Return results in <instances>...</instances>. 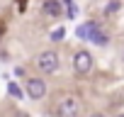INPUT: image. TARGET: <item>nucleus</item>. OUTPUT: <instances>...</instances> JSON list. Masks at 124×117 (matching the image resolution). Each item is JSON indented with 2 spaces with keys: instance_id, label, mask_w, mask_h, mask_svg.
<instances>
[{
  "instance_id": "nucleus-12",
  "label": "nucleus",
  "mask_w": 124,
  "mask_h": 117,
  "mask_svg": "<svg viewBox=\"0 0 124 117\" xmlns=\"http://www.w3.org/2000/svg\"><path fill=\"white\" fill-rule=\"evenodd\" d=\"M88 117H107V115H105V112H90Z\"/></svg>"
},
{
  "instance_id": "nucleus-6",
  "label": "nucleus",
  "mask_w": 124,
  "mask_h": 117,
  "mask_svg": "<svg viewBox=\"0 0 124 117\" xmlns=\"http://www.w3.org/2000/svg\"><path fill=\"white\" fill-rule=\"evenodd\" d=\"M44 12L58 20L61 12H63V8H61V0H44Z\"/></svg>"
},
{
  "instance_id": "nucleus-7",
  "label": "nucleus",
  "mask_w": 124,
  "mask_h": 117,
  "mask_svg": "<svg viewBox=\"0 0 124 117\" xmlns=\"http://www.w3.org/2000/svg\"><path fill=\"white\" fill-rule=\"evenodd\" d=\"M8 95H10V98H15V100H22V95H24V88H20L15 81H10V83H8Z\"/></svg>"
},
{
  "instance_id": "nucleus-3",
  "label": "nucleus",
  "mask_w": 124,
  "mask_h": 117,
  "mask_svg": "<svg viewBox=\"0 0 124 117\" xmlns=\"http://www.w3.org/2000/svg\"><path fill=\"white\" fill-rule=\"evenodd\" d=\"M73 71L78 73V76H85V73H90L93 71V64H95V58H93V54L88 51V49H78L76 54H73Z\"/></svg>"
},
{
  "instance_id": "nucleus-2",
  "label": "nucleus",
  "mask_w": 124,
  "mask_h": 117,
  "mask_svg": "<svg viewBox=\"0 0 124 117\" xmlns=\"http://www.w3.org/2000/svg\"><path fill=\"white\" fill-rule=\"evenodd\" d=\"M56 115L58 117H80V100H78V95H63L56 102Z\"/></svg>"
},
{
  "instance_id": "nucleus-13",
  "label": "nucleus",
  "mask_w": 124,
  "mask_h": 117,
  "mask_svg": "<svg viewBox=\"0 0 124 117\" xmlns=\"http://www.w3.org/2000/svg\"><path fill=\"white\" fill-rule=\"evenodd\" d=\"M117 117H124V112H122V115H117Z\"/></svg>"
},
{
  "instance_id": "nucleus-4",
  "label": "nucleus",
  "mask_w": 124,
  "mask_h": 117,
  "mask_svg": "<svg viewBox=\"0 0 124 117\" xmlns=\"http://www.w3.org/2000/svg\"><path fill=\"white\" fill-rule=\"evenodd\" d=\"M24 95L32 98V100L46 98V83H44V78H27L24 81Z\"/></svg>"
},
{
  "instance_id": "nucleus-5",
  "label": "nucleus",
  "mask_w": 124,
  "mask_h": 117,
  "mask_svg": "<svg viewBox=\"0 0 124 117\" xmlns=\"http://www.w3.org/2000/svg\"><path fill=\"white\" fill-rule=\"evenodd\" d=\"M88 42H93V44H97V46H107V44H109V34H107V32H102L97 22H90Z\"/></svg>"
},
{
  "instance_id": "nucleus-10",
  "label": "nucleus",
  "mask_w": 124,
  "mask_h": 117,
  "mask_svg": "<svg viewBox=\"0 0 124 117\" xmlns=\"http://www.w3.org/2000/svg\"><path fill=\"white\" fill-rule=\"evenodd\" d=\"M119 8H122V3H119V0H112V3L105 8V15H112V12H117Z\"/></svg>"
},
{
  "instance_id": "nucleus-8",
  "label": "nucleus",
  "mask_w": 124,
  "mask_h": 117,
  "mask_svg": "<svg viewBox=\"0 0 124 117\" xmlns=\"http://www.w3.org/2000/svg\"><path fill=\"white\" fill-rule=\"evenodd\" d=\"M76 34H78L80 39H85V42H88V34H90V22H88V25H80V27L76 29Z\"/></svg>"
},
{
  "instance_id": "nucleus-9",
  "label": "nucleus",
  "mask_w": 124,
  "mask_h": 117,
  "mask_svg": "<svg viewBox=\"0 0 124 117\" xmlns=\"http://www.w3.org/2000/svg\"><path fill=\"white\" fill-rule=\"evenodd\" d=\"M63 34H66V29L58 27V29H54V32L49 34V39H51V42H61V39H63Z\"/></svg>"
},
{
  "instance_id": "nucleus-11",
  "label": "nucleus",
  "mask_w": 124,
  "mask_h": 117,
  "mask_svg": "<svg viewBox=\"0 0 124 117\" xmlns=\"http://www.w3.org/2000/svg\"><path fill=\"white\" fill-rule=\"evenodd\" d=\"M12 117H32V115H29V112H22V110H17Z\"/></svg>"
},
{
  "instance_id": "nucleus-1",
  "label": "nucleus",
  "mask_w": 124,
  "mask_h": 117,
  "mask_svg": "<svg viewBox=\"0 0 124 117\" xmlns=\"http://www.w3.org/2000/svg\"><path fill=\"white\" fill-rule=\"evenodd\" d=\"M34 64H37V68H39L41 73H56L58 66H61L58 51H56V49H44V51H39L37 58H34Z\"/></svg>"
}]
</instances>
